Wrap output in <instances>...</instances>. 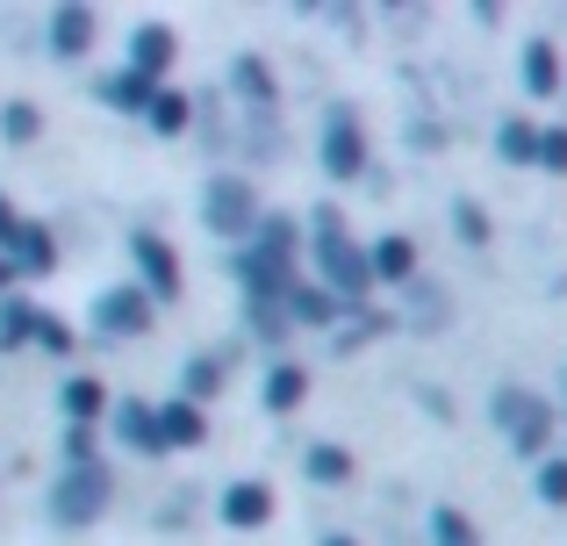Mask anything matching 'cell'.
<instances>
[{
  "label": "cell",
  "instance_id": "cell-1",
  "mask_svg": "<svg viewBox=\"0 0 567 546\" xmlns=\"http://www.w3.org/2000/svg\"><path fill=\"white\" fill-rule=\"evenodd\" d=\"M317 267H323V280H331L338 295H367V288H374V267H367V253L352 245L346 216H331V209L317 216Z\"/></svg>",
  "mask_w": 567,
  "mask_h": 546
},
{
  "label": "cell",
  "instance_id": "cell-2",
  "mask_svg": "<svg viewBox=\"0 0 567 546\" xmlns=\"http://www.w3.org/2000/svg\"><path fill=\"white\" fill-rule=\"evenodd\" d=\"M496 424L517 439V453H546V424H554V410H546V395L503 389V395H496Z\"/></svg>",
  "mask_w": 567,
  "mask_h": 546
},
{
  "label": "cell",
  "instance_id": "cell-3",
  "mask_svg": "<svg viewBox=\"0 0 567 546\" xmlns=\"http://www.w3.org/2000/svg\"><path fill=\"white\" fill-rule=\"evenodd\" d=\"M51 511H58V525H94L101 511H109V475H101V467H72V475L58 482Z\"/></svg>",
  "mask_w": 567,
  "mask_h": 546
},
{
  "label": "cell",
  "instance_id": "cell-4",
  "mask_svg": "<svg viewBox=\"0 0 567 546\" xmlns=\"http://www.w3.org/2000/svg\"><path fill=\"white\" fill-rule=\"evenodd\" d=\"M130 253H137V288L144 295H158V302H173V295H181V253H173L166 238H158V230H137V238H130Z\"/></svg>",
  "mask_w": 567,
  "mask_h": 546
},
{
  "label": "cell",
  "instance_id": "cell-5",
  "mask_svg": "<svg viewBox=\"0 0 567 546\" xmlns=\"http://www.w3.org/2000/svg\"><path fill=\"white\" fill-rule=\"evenodd\" d=\"M323 166H331L338 181L367 173V137H360V115L352 109H331V123H323Z\"/></svg>",
  "mask_w": 567,
  "mask_h": 546
},
{
  "label": "cell",
  "instance_id": "cell-6",
  "mask_svg": "<svg viewBox=\"0 0 567 546\" xmlns=\"http://www.w3.org/2000/svg\"><path fill=\"white\" fill-rule=\"evenodd\" d=\"M208 224H216L223 238H245V230H259V195H251L245 181H216V187H208Z\"/></svg>",
  "mask_w": 567,
  "mask_h": 546
},
{
  "label": "cell",
  "instance_id": "cell-7",
  "mask_svg": "<svg viewBox=\"0 0 567 546\" xmlns=\"http://www.w3.org/2000/svg\"><path fill=\"white\" fill-rule=\"evenodd\" d=\"M144 323H152V295L144 288H115V295L94 302V331L101 338H137Z\"/></svg>",
  "mask_w": 567,
  "mask_h": 546
},
{
  "label": "cell",
  "instance_id": "cell-8",
  "mask_svg": "<svg viewBox=\"0 0 567 546\" xmlns=\"http://www.w3.org/2000/svg\"><path fill=\"white\" fill-rule=\"evenodd\" d=\"M274 511H280L274 482H230V490H223V525H237V533H259Z\"/></svg>",
  "mask_w": 567,
  "mask_h": 546
},
{
  "label": "cell",
  "instance_id": "cell-9",
  "mask_svg": "<svg viewBox=\"0 0 567 546\" xmlns=\"http://www.w3.org/2000/svg\"><path fill=\"white\" fill-rule=\"evenodd\" d=\"M152 418H158V446H166V453H187V446H202V439H208L202 410H194L187 395H166V403H158Z\"/></svg>",
  "mask_w": 567,
  "mask_h": 546
},
{
  "label": "cell",
  "instance_id": "cell-10",
  "mask_svg": "<svg viewBox=\"0 0 567 546\" xmlns=\"http://www.w3.org/2000/svg\"><path fill=\"white\" fill-rule=\"evenodd\" d=\"M295 253H302V238H295L288 216H259V245H251L245 259H266V267H288L295 274Z\"/></svg>",
  "mask_w": 567,
  "mask_h": 546
},
{
  "label": "cell",
  "instance_id": "cell-11",
  "mask_svg": "<svg viewBox=\"0 0 567 546\" xmlns=\"http://www.w3.org/2000/svg\"><path fill=\"white\" fill-rule=\"evenodd\" d=\"M94 29H101L94 8H58V14H51V51H58V58H80L86 43H94Z\"/></svg>",
  "mask_w": 567,
  "mask_h": 546
},
{
  "label": "cell",
  "instance_id": "cell-12",
  "mask_svg": "<svg viewBox=\"0 0 567 546\" xmlns=\"http://www.w3.org/2000/svg\"><path fill=\"white\" fill-rule=\"evenodd\" d=\"M166 65H173V29H137V37H130V72H137V80H158Z\"/></svg>",
  "mask_w": 567,
  "mask_h": 546
},
{
  "label": "cell",
  "instance_id": "cell-13",
  "mask_svg": "<svg viewBox=\"0 0 567 546\" xmlns=\"http://www.w3.org/2000/svg\"><path fill=\"white\" fill-rule=\"evenodd\" d=\"M51 259H58L51 230H43V224H22V238L8 245V267H14V274H51Z\"/></svg>",
  "mask_w": 567,
  "mask_h": 546
},
{
  "label": "cell",
  "instance_id": "cell-14",
  "mask_svg": "<svg viewBox=\"0 0 567 546\" xmlns=\"http://www.w3.org/2000/svg\"><path fill=\"white\" fill-rule=\"evenodd\" d=\"M115 432H123L137 453H166V446H158V418H152V403H123V410H115Z\"/></svg>",
  "mask_w": 567,
  "mask_h": 546
},
{
  "label": "cell",
  "instance_id": "cell-15",
  "mask_svg": "<svg viewBox=\"0 0 567 546\" xmlns=\"http://www.w3.org/2000/svg\"><path fill=\"white\" fill-rule=\"evenodd\" d=\"M367 267H374L381 280H410L416 274V245L410 238H381L374 253H367Z\"/></svg>",
  "mask_w": 567,
  "mask_h": 546
},
{
  "label": "cell",
  "instance_id": "cell-16",
  "mask_svg": "<svg viewBox=\"0 0 567 546\" xmlns=\"http://www.w3.org/2000/svg\"><path fill=\"white\" fill-rule=\"evenodd\" d=\"M302 395H309V374H302L295 360H280L274 374H266V410H295Z\"/></svg>",
  "mask_w": 567,
  "mask_h": 546
},
{
  "label": "cell",
  "instance_id": "cell-17",
  "mask_svg": "<svg viewBox=\"0 0 567 546\" xmlns=\"http://www.w3.org/2000/svg\"><path fill=\"white\" fill-rule=\"evenodd\" d=\"M65 410H72V424H94L101 410H109V389H101L94 374H72L65 381Z\"/></svg>",
  "mask_w": 567,
  "mask_h": 546
},
{
  "label": "cell",
  "instance_id": "cell-18",
  "mask_svg": "<svg viewBox=\"0 0 567 546\" xmlns=\"http://www.w3.org/2000/svg\"><path fill=\"white\" fill-rule=\"evenodd\" d=\"M525 86H532V94H560V51H554V43H532V51H525Z\"/></svg>",
  "mask_w": 567,
  "mask_h": 546
},
{
  "label": "cell",
  "instance_id": "cell-19",
  "mask_svg": "<svg viewBox=\"0 0 567 546\" xmlns=\"http://www.w3.org/2000/svg\"><path fill=\"white\" fill-rule=\"evenodd\" d=\"M144 123H152L158 137H181V130H187V94L158 86V94H152V109H144Z\"/></svg>",
  "mask_w": 567,
  "mask_h": 546
},
{
  "label": "cell",
  "instance_id": "cell-20",
  "mask_svg": "<svg viewBox=\"0 0 567 546\" xmlns=\"http://www.w3.org/2000/svg\"><path fill=\"white\" fill-rule=\"evenodd\" d=\"M0 130H8V144H37V130H43L37 101H8V109H0Z\"/></svg>",
  "mask_w": 567,
  "mask_h": 546
},
{
  "label": "cell",
  "instance_id": "cell-21",
  "mask_svg": "<svg viewBox=\"0 0 567 546\" xmlns=\"http://www.w3.org/2000/svg\"><path fill=\"white\" fill-rule=\"evenodd\" d=\"M101 94H109V101H123V109H137V115H144V109H152V94H158V86H152V80H137V72H115V80L101 86Z\"/></svg>",
  "mask_w": 567,
  "mask_h": 546
},
{
  "label": "cell",
  "instance_id": "cell-22",
  "mask_svg": "<svg viewBox=\"0 0 567 546\" xmlns=\"http://www.w3.org/2000/svg\"><path fill=\"white\" fill-rule=\"evenodd\" d=\"M503 158H517V166H539V130L532 123H503Z\"/></svg>",
  "mask_w": 567,
  "mask_h": 546
},
{
  "label": "cell",
  "instance_id": "cell-23",
  "mask_svg": "<svg viewBox=\"0 0 567 546\" xmlns=\"http://www.w3.org/2000/svg\"><path fill=\"white\" fill-rule=\"evenodd\" d=\"M29 346H43V352H72L80 338H72V323H65V317H51V309H37V331H29Z\"/></svg>",
  "mask_w": 567,
  "mask_h": 546
},
{
  "label": "cell",
  "instance_id": "cell-24",
  "mask_svg": "<svg viewBox=\"0 0 567 546\" xmlns=\"http://www.w3.org/2000/svg\"><path fill=\"white\" fill-rule=\"evenodd\" d=\"M216 389H223V360H208V352H202V360L187 367V403L202 410V403H208V395H216Z\"/></svg>",
  "mask_w": 567,
  "mask_h": 546
},
{
  "label": "cell",
  "instance_id": "cell-25",
  "mask_svg": "<svg viewBox=\"0 0 567 546\" xmlns=\"http://www.w3.org/2000/svg\"><path fill=\"white\" fill-rule=\"evenodd\" d=\"M431 539L439 546H482V533L467 525V511H439V518H431Z\"/></svg>",
  "mask_w": 567,
  "mask_h": 546
},
{
  "label": "cell",
  "instance_id": "cell-26",
  "mask_svg": "<svg viewBox=\"0 0 567 546\" xmlns=\"http://www.w3.org/2000/svg\"><path fill=\"white\" fill-rule=\"evenodd\" d=\"M295 317H302V323H331V317H338V295L302 288V280H295Z\"/></svg>",
  "mask_w": 567,
  "mask_h": 546
},
{
  "label": "cell",
  "instance_id": "cell-27",
  "mask_svg": "<svg viewBox=\"0 0 567 546\" xmlns=\"http://www.w3.org/2000/svg\"><path fill=\"white\" fill-rule=\"evenodd\" d=\"M309 475H317V482H346L352 475V453L346 446H309Z\"/></svg>",
  "mask_w": 567,
  "mask_h": 546
},
{
  "label": "cell",
  "instance_id": "cell-28",
  "mask_svg": "<svg viewBox=\"0 0 567 546\" xmlns=\"http://www.w3.org/2000/svg\"><path fill=\"white\" fill-rule=\"evenodd\" d=\"M29 331H37V309H29V302L0 309V346H29Z\"/></svg>",
  "mask_w": 567,
  "mask_h": 546
},
{
  "label": "cell",
  "instance_id": "cell-29",
  "mask_svg": "<svg viewBox=\"0 0 567 546\" xmlns=\"http://www.w3.org/2000/svg\"><path fill=\"white\" fill-rule=\"evenodd\" d=\"M539 166L546 173H567V130H546V137H539Z\"/></svg>",
  "mask_w": 567,
  "mask_h": 546
},
{
  "label": "cell",
  "instance_id": "cell-30",
  "mask_svg": "<svg viewBox=\"0 0 567 546\" xmlns=\"http://www.w3.org/2000/svg\"><path fill=\"white\" fill-rule=\"evenodd\" d=\"M539 496H546V504H567V461H546L539 467Z\"/></svg>",
  "mask_w": 567,
  "mask_h": 546
},
{
  "label": "cell",
  "instance_id": "cell-31",
  "mask_svg": "<svg viewBox=\"0 0 567 546\" xmlns=\"http://www.w3.org/2000/svg\"><path fill=\"white\" fill-rule=\"evenodd\" d=\"M237 86H245V94H259V101H274V80H266L259 58H245V65H237Z\"/></svg>",
  "mask_w": 567,
  "mask_h": 546
},
{
  "label": "cell",
  "instance_id": "cell-32",
  "mask_svg": "<svg viewBox=\"0 0 567 546\" xmlns=\"http://www.w3.org/2000/svg\"><path fill=\"white\" fill-rule=\"evenodd\" d=\"M65 453H72V467H94V424H72Z\"/></svg>",
  "mask_w": 567,
  "mask_h": 546
},
{
  "label": "cell",
  "instance_id": "cell-33",
  "mask_svg": "<svg viewBox=\"0 0 567 546\" xmlns=\"http://www.w3.org/2000/svg\"><path fill=\"white\" fill-rule=\"evenodd\" d=\"M22 224H29V216H22V209H14V202H8V195H0V253H8V245H14V238H22Z\"/></svg>",
  "mask_w": 567,
  "mask_h": 546
},
{
  "label": "cell",
  "instance_id": "cell-34",
  "mask_svg": "<svg viewBox=\"0 0 567 546\" xmlns=\"http://www.w3.org/2000/svg\"><path fill=\"white\" fill-rule=\"evenodd\" d=\"M460 238H467V245H482V238H488V216L474 209V202H460Z\"/></svg>",
  "mask_w": 567,
  "mask_h": 546
},
{
  "label": "cell",
  "instance_id": "cell-35",
  "mask_svg": "<svg viewBox=\"0 0 567 546\" xmlns=\"http://www.w3.org/2000/svg\"><path fill=\"white\" fill-rule=\"evenodd\" d=\"M8 280H14V267H8V253H0V288H8Z\"/></svg>",
  "mask_w": 567,
  "mask_h": 546
},
{
  "label": "cell",
  "instance_id": "cell-36",
  "mask_svg": "<svg viewBox=\"0 0 567 546\" xmlns=\"http://www.w3.org/2000/svg\"><path fill=\"white\" fill-rule=\"evenodd\" d=\"M323 546H352V539H323Z\"/></svg>",
  "mask_w": 567,
  "mask_h": 546
}]
</instances>
